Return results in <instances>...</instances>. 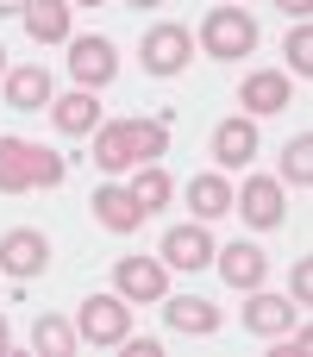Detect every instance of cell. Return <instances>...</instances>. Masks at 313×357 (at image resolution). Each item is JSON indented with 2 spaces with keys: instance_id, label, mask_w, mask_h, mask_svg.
I'll use <instances>...</instances> for the list:
<instances>
[{
  "instance_id": "20",
  "label": "cell",
  "mask_w": 313,
  "mask_h": 357,
  "mask_svg": "<svg viewBox=\"0 0 313 357\" xmlns=\"http://www.w3.org/2000/svg\"><path fill=\"white\" fill-rule=\"evenodd\" d=\"M125 188H132V201L144 207V220H151L157 207H169V195H176V182H169V169H163V163H138V176H132Z\"/></svg>"
},
{
  "instance_id": "1",
  "label": "cell",
  "mask_w": 313,
  "mask_h": 357,
  "mask_svg": "<svg viewBox=\"0 0 313 357\" xmlns=\"http://www.w3.org/2000/svg\"><path fill=\"white\" fill-rule=\"evenodd\" d=\"M94 163L107 176L119 169H138V163H157L169 151V119H113V126H94Z\"/></svg>"
},
{
  "instance_id": "8",
  "label": "cell",
  "mask_w": 313,
  "mask_h": 357,
  "mask_svg": "<svg viewBox=\"0 0 313 357\" xmlns=\"http://www.w3.org/2000/svg\"><path fill=\"white\" fill-rule=\"evenodd\" d=\"M157 257L169 264V270H207L213 264V232H207V220H188V226H169L163 232V245H157Z\"/></svg>"
},
{
  "instance_id": "29",
  "label": "cell",
  "mask_w": 313,
  "mask_h": 357,
  "mask_svg": "<svg viewBox=\"0 0 313 357\" xmlns=\"http://www.w3.org/2000/svg\"><path fill=\"white\" fill-rule=\"evenodd\" d=\"M25 13V0H0V19H19Z\"/></svg>"
},
{
  "instance_id": "6",
  "label": "cell",
  "mask_w": 313,
  "mask_h": 357,
  "mask_svg": "<svg viewBox=\"0 0 313 357\" xmlns=\"http://www.w3.org/2000/svg\"><path fill=\"white\" fill-rule=\"evenodd\" d=\"M69 75H75L82 88H107V82L119 75V50H113V38H100V31L69 38Z\"/></svg>"
},
{
  "instance_id": "26",
  "label": "cell",
  "mask_w": 313,
  "mask_h": 357,
  "mask_svg": "<svg viewBox=\"0 0 313 357\" xmlns=\"http://www.w3.org/2000/svg\"><path fill=\"white\" fill-rule=\"evenodd\" d=\"M289 301H295V307H307V301H313V264H307V257H295V276H289Z\"/></svg>"
},
{
  "instance_id": "30",
  "label": "cell",
  "mask_w": 313,
  "mask_h": 357,
  "mask_svg": "<svg viewBox=\"0 0 313 357\" xmlns=\"http://www.w3.org/2000/svg\"><path fill=\"white\" fill-rule=\"evenodd\" d=\"M6 345H13V333H6V320H0V357H6Z\"/></svg>"
},
{
  "instance_id": "17",
  "label": "cell",
  "mask_w": 313,
  "mask_h": 357,
  "mask_svg": "<svg viewBox=\"0 0 313 357\" xmlns=\"http://www.w3.org/2000/svg\"><path fill=\"white\" fill-rule=\"evenodd\" d=\"M88 207H94V220H100L107 232H119V238L144 226V207H138V201H132V188H119V182L94 188V201H88Z\"/></svg>"
},
{
  "instance_id": "18",
  "label": "cell",
  "mask_w": 313,
  "mask_h": 357,
  "mask_svg": "<svg viewBox=\"0 0 313 357\" xmlns=\"http://www.w3.org/2000/svg\"><path fill=\"white\" fill-rule=\"evenodd\" d=\"M25 31H31V44H69L75 31H69V0H25Z\"/></svg>"
},
{
  "instance_id": "4",
  "label": "cell",
  "mask_w": 313,
  "mask_h": 357,
  "mask_svg": "<svg viewBox=\"0 0 313 357\" xmlns=\"http://www.w3.org/2000/svg\"><path fill=\"white\" fill-rule=\"evenodd\" d=\"M188 56H194L188 25H151V31H144V44H138L144 75H182V69H188Z\"/></svg>"
},
{
  "instance_id": "15",
  "label": "cell",
  "mask_w": 313,
  "mask_h": 357,
  "mask_svg": "<svg viewBox=\"0 0 313 357\" xmlns=\"http://www.w3.org/2000/svg\"><path fill=\"white\" fill-rule=\"evenodd\" d=\"M157 307H163V320H169L176 333H188V339H213V333H220V307L201 301V295H163Z\"/></svg>"
},
{
  "instance_id": "9",
  "label": "cell",
  "mask_w": 313,
  "mask_h": 357,
  "mask_svg": "<svg viewBox=\"0 0 313 357\" xmlns=\"http://www.w3.org/2000/svg\"><path fill=\"white\" fill-rule=\"evenodd\" d=\"M0 270H6L13 282L44 276V270H50V238H44V232H31V226H13V232L0 238Z\"/></svg>"
},
{
  "instance_id": "31",
  "label": "cell",
  "mask_w": 313,
  "mask_h": 357,
  "mask_svg": "<svg viewBox=\"0 0 313 357\" xmlns=\"http://www.w3.org/2000/svg\"><path fill=\"white\" fill-rule=\"evenodd\" d=\"M125 6H163V0H125Z\"/></svg>"
},
{
  "instance_id": "12",
  "label": "cell",
  "mask_w": 313,
  "mask_h": 357,
  "mask_svg": "<svg viewBox=\"0 0 313 357\" xmlns=\"http://www.w3.org/2000/svg\"><path fill=\"white\" fill-rule=\"evenodd\" d=\"M0 82H6V107H13V113H44L50 94H56V82H50L44 63H19V69H6Z\"/></svg>"
},
{
  "instance_id": "27",
  "label": "cell",
  "mask_w": 313,
  "mask_h": 357,
  "mask_svg": "<svg viewBox=\"0 0 313 357\" xmlns=\"http://www.w3.org/2000/svg\"><path fill=\"white\" fill-rule=\"evenodd\" d=\"M119 345H125V357H157V339H132V333H125Z\"/></svg>"
},
{
  "instance_id": "14",
  "label": "cell",
  "mask_w": 313,
  "mask_h": 357,
  "mask_svg": "<svg viewBox=\"0 0 313 357\" xmlns=\"http://www.w3.org/2000/svg\"><path fill=\"white\" fill-rule=\"evenodd\" d=\"M251 301H245V333H257V339H282L289 326H295V301L289 295H264V289H245Z\"/></svg>"
},
{
  "instance_id": "33",
  "label": "cell",
  "mask_w": 313,
  "mask_h": 357,
  "mask_svg": "<svg viewBox=\"0 0 313 357\" xmlns=\"http://www.w3.org/2000/svg\"><path fill=\"white\" fill-rule=\"evenodd\" d=\"M0 75H6V44H0Z\"/></svg>"
},
{
  "instance_id": "11",
  "label": "cell",
  "mask_w": 313,
  "mask_h": 357,
  "mask_svg": "<svg viewBox=\"0 0 313 357\" xmlns=\"http://www.w3.org/2000/svg\"><path fill=\"white\" fill-rule=\"evenodd\" d=\"M251 157H257V119H251V113L220 119V126H213V163L232 176V169H245Z\"/></svg>"
},
{
  "instance_id": "22",
  "label": "cell",
  "mask_w": 313,
  "mask_h": 357,
  "mask_svg": "<svg viewBox=\"0 0 313 357\" xmlns=\"http://www.w3.org/2000/svg\"><path fill=\"white\" fill-rule=\"evenodd\" d=\"M82 345L75 339V326L69 320H56V314H38V326H31V351H44V357H69Z\"/></svg>"
},
{
  "instance_id": "13",
  "label": "cell",
  "mask_w": 313,
  "mask_h": 357,
  "mask_svg": "<svg viewBox=\"0 0 313 357\" xmlns=\"http://www.w3.org/2000/svg\"><path fill=\"white\" fill-rule=\"evenodd\" d=\"M50 126L63 132V138H88L94 126H100V100H94V88H75V94H50Z\"/></svg>"
},
{
  "instance_id": "10",
  "label": "cell",
  "mask_w": 313,
  "mask_h": 357,
  "mask_svg": "<svg viewBox=\"0 0 313 357\" xmlns=\"http://www.w3.org/2000/svg\"><path fill=\"white\" fill-rule=\"evenodd\" d=\"M213 270L226 276V289H264V276H270V257L257 251V245H245V238H232V245H213Z\"/></svg>"
},
{
  "instance_id": "7",
  "label": "cell",
  "mask_w": 313,
  "mask_h": 357,
  "mask_svg": "<svg viewBox=\"0 0 313 357\" xmlns=\"http://www.w3.org/2000/svg\"><path fill=\"white\" fill-rule=\"evenodd\" d=\"M232 213H245V226H257V232H270V226H282V182L276 176H245V188H232Z\"/></svg>"
},
{
  "instance_id": "24",
  "label": "cell",
  "mask_w": 313,
  "mask_h": 357,
  "mask_svg": "<svg viewBox=\"0 0 313 357\" xmlns=\"http://www.w3.org/2000/svg\"><path fill=\"white\" fill-rule=\"evenodd\" d=\"M63 176H69V157L31 144V188H63Z\"/></svg>"
},
{
  "instance_id": "2",
  "label": "cell",
  "mask_w": 313,
  "mask_h": 357,
  "mask_svg": "<svg viewBox=\"0 0 313 357\" xmlns=\"http://www.w3.org/2000/svg\"><path fill=\"white\" fill-rule=\"evenodd\" d=\"M201 50L220 56V63L251 56V50H257V19H251L245 6H213V13L201 19Z\"/></svg>"
},
{
  "instance_id": "28",
  "label": "cell",
  "mask_w": 313,
  "mask_h": 357,
  "mask_svg": "<svg viewBox=\"0 0 313 357\" xmlns=\"http://www.w3.org/2000/svg\"><path fill=\"white\" fill-rule=\"evenodd\" d=\"M276 6H282L289 19H307V13H313V0H276Z\"/></svg>"
},
{
  "instance_id": "19",
  "label": "cell",
  "mask_w": 313,
  "mask_h": 357,
  "mask_svg": "<svg viewBox=\"0 0 313 357\" xmlns=\"http://www.w3.org/2000/svg\"><path fill=\"white\" fill-rule=\"evenodd\" d=\"M188 207H194V220H226V213H232V182H226V169H201V176L188 182Z\"/></svg>"
},
{
  "instance_id": "32",
  "label": "cell",
  "mask_w": 313,
  "mask_h": 357,
  "mask_svg": "<svg viewBox=\"0 0 313 357\" xmlns=\"http://www.w3.org/2000/svg\"><path fill=\"white\" fill-rule=\"evenodd\" d=\"M69 6H107V0H69Z\"/></svg>"
},
{
  "instance_id": "23",
  "label": "cell",
  "mask_w": 313,
  "mask_h": 357,
  "mask_svg": "<svg viewBox=\"0 0 313 357\" xmlns=\"http://www.w3.org/2000/svg\"><path fill=\"white\" fill-rule=\"evenodd\" d=\"M276 182H295V188L313 182V132H295V138L282 144V176H276Z\"/></svg>"
},
{
  "instance_id": "25",
  "label": "cell",
  "mask_w": 313,
  "mask_h": 357,
  "mask_svg": "<svg viewBox=\"0 0 313 357\" xmlns=\"http://www.w3.org/2000/svg\"><path fill=\"white\" fill-rule=\"evenodd\" d=\"M282 56L295 63V75H301V82L313 75V25H307V19H295V31H289V44H282Z\"/></svg>"
},
{
  "instance_id": "16",
  "label": "cell",
  "mask_w": 313,
  "mask_h": 357,
  "mask_svg": "<svg viewBox=\"0 0 313 357\" xmlns=\"http://www.w3.org/2000/svg\"><path fill=\"white\" fill-rule=\"evenodd\" d=\"M238 107H245L251 119L282 113V107H289V75H282V69H251L245 88H238Z\"/></svg>"
},
{
  "instance_id": "21",
  "label": "cell",
  "mask_w": 313,
  "mask_h": 357,
  "mask_svg": "<svg viewBox=\"0 0 313 357\" xmlns=\"http://www.w3.org/2000/svg\"><path fill=\"white\" fill-rule=\"evenodd\" d=\"M31 188V144L0 132V195H25Z\"/></svg>"
},
{
  "instance_id": "3",
  "label": "cell",
  "mask_w": 313,
  "mask_h": 357,
  "mask_svg": "<svg viewBox=\"0 0 313 357\" xmlns=\"http://www.w3.org/2000/svg\"><path fill=\"white\" fill-rule=\"evenodd\" d=\"M132 333V301L113 289V295H88L75 307V339L82 345H119Z\"/></svg>"
},
{
  "instance_id": "5",
  "label": "cell",
  "mask_w": 313,
  "mask_h": 357,
  "mask_svg": "<svg viewBox=\"0 0 313 357\" xmlns=\"http://www.w3.org/2000/svg\"><path fill=\"white\" fill-rule=\"evenodd\" d=\"M113 289H119L132 307H144V301L157 307V301L169 295V264H163V257H119V264H113Z\"/></svg>"
}]
</instances>
